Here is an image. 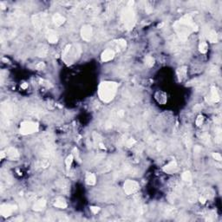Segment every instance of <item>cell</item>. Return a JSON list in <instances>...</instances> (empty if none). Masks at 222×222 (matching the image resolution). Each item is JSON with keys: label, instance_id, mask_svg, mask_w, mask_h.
Returning a JSON list of instances; mask_svg holds the SVG:
<instances>
[{"label": "cell", "instance_id": "6", "mask_svg": "<svg viewBox=\"0 0 222 222\" xmlns=\"http://www.w3.org/2000/svg\"><path fill=\"white\" fill-rule=\"evenodd\" d=\"M39 125L37 122H34L31 121H24L23 122H21L20 124V128H19V132L22 135H31L33 133H36L38 131Z\"/></svg>", "mask_w": 222, "mask_h": 222}, {"label": "cell", "instance_id": "4", "mask_svg": "<svg viewBox=\"0 0 222 222\" xmlns=\"http://www.w3.org/2000/svg\"><path fill=\"white\" fill-rule=\"evenodd\" d=\"M16 109L14 104L4 102L1 105V115H2V123L6 127L9 126L15 117Z\"/></svg>", "mask_w": 222, "mask_h": 222}, {"label": "cell", "instance_id": "31", "mask_svg": "<svg viewBox=\"0 0 222 222\" xmlns=\"http://www.w3.org/2000/svg\"><path fill=\"white\" fill-rule=\"evenodd\" d=\"M203 120H204L203 116L202 115H199L198 118H197V120H196V125L197 126H201L203 123Z\"/></svg>", "mask_w": 222, "mask_h": 222}, {"label": "cell", "instance_id": "17", "mask_svg": "<svg viewBox=\"0 0 222 222\" xmlns=\"http://www.w3.org/2000/svg\"><path fill=\"white\" fill-rule=\"evenodd\" d=\"M210 99H211V102H218L220 101V95H219V92H218V90L216 87L214 86H212L211 87V96H210Z\"/></svg>", "mask_w": 222, "mask_h": 222}, {"label": "cell", "instance_id": "20", "mask_svg": "<svg viewBox=\"0 0 222 222\" xmlns=\"http://www.w3.org/2000/svg\"><path fill=\"white\" fill-rule=\"evenodd\" d=\"M207 39L209 40L210 43H217L218 42V35H217V32L213 30L210 31L207 34Z\"/></svg>", "mask_w": 222, "mask_h": 222}, {"label": "cell", "instance_id": "41", "mask_svg": "<svg viewBox=\"0 0 222 222\" xmlns=\"http://www.w3.org/2000/svg\"><path fill=\"white\" fill-rule=\"evenodd\" d=\"M201 108H202V107H201L200 104H197V105L193 108V110H201Z\"/></svg>", "mask_w": 222, "mask_h": 222}, {"label": "cell", "instance_id": "34", "mask_svg": "<svg viewBox=\"0 0 222 222\" xmlns=\"http://www.w3.org/2000/svg\"><path fill=\"white\" fill-rule=\"evenodd\" d=\"M90 208V210L92 211V213H97L100 211V208H99L98 206H91Z\"/></svg>", "mask_w": 222, "mask_h": 222}, {"label": "cell", "instance_id": "40", "mask_svg": "<svg viewBox=\"0 0 222 222\" xmlns=\"http://www.w3.org/2000/svg\"><path fill=\"white\" fill-rule=\"evenodd\" d=\"M214 122H215L216 123H219V124H220V123H221V118H220V117H215V118H214Z\"/></svg>", "mask_w": 222, "mask_h": 222}, {"label": "cell", "instance_id": "39", "mask_svg": "<svg viewBox=\"0 0 222 222\" xmlns=\"http://www.w3.org/2000/svg\"><path fill=\"white\" fill-rule=\"evenodd\" d=\"M4 157H5V154H4V151H1V153H0V159H1V160H3Z\"/></svg>", "mask_w": 222, "mask_h": 222}, {"label": "cell", "instance_id": "14", "mask_svg": "<svg viewBox=\"0 0 222 222\" xmlns=\"http://www.w3.org/2000/svg\"><path fill=\"white\" fill-rule=\"evenodd\" d=\"M52 21H53V24L56 26H61V25L64 24V22H65V17L62 16L61 14H59V13H56L52 16Z\"/></svg>", "mask_w": 222, "mask_h": 222}, {"label": "cell", "instance_id": "23", "mask_svg": "<svg viewBox=\"0 0 222 222\" xmlns=\"http://www.w3.org/2000/svg\"><path fill=\"white\" fill-rule=\"evenodd\" d=\"M181 178H182V180L185 181V182H187V183H191L192 182V175H191V173L189 171H186V172H184L182 175H181Z\"/></svg>", "mask_w": 222, "mask_h": 222}, {"label": "cell", "instance_id": "32", "mask_svg": "<svg viewBox=\"0 0 222 222\" xmlns=\"http://www.w3.org/2000/svg\"><path fill=\"white\" fill-rule=\"evenodd\" d=\"M135 143V139H133V138H130V139H128V140L127 141L126 145H127V147L130 148V147H132Z\"/></svg>", "mask_w": 222, "mask_h": 222}, {"label": "cell", "instance_id": "11", "mask_svg": "<svg viewBox=\"0 0 222 222\" xmlns=\"http://www.w3.org/2000/svg\"><path fill=\"white\" fill-rule=\"evenodd\" d=\"M115 51L111 49H105L101 55V60L102 62H109L115 57Z\"/></svg>", "mask_w": 222, "mask_h": 222}, {"label": "cell", "instance_id": "33", "mask_svg": "<svg viewBox=\"0 0 222 222\" xmlns=\"http://www.w3.org/2000/svg\"><path fill=\"white\" fill-rule=\"evenodd\" d=\"M213 157L214 160H218V161H221L222 160L221 155V154H219V153H213Z\"/></svg>", "mask_w": 222, "mask_h": 222}, {"label": "cell", "instance_id": "9", "mask_svg": "<svg viewBox=\"0 0 222 222\" xmlns=\"http://www.w3.org/2000/svg\"><path fill=\"white\" fill-rule=\"evenodd\" d=\"M82 39L85 42H90L93 37V29L90 24H85L81 29Z\"/></svg>", "mask_w": 222, "mask_h": 222}, {"label": "cell", "instance_id": "35", "mask_svg": "<svg viewBox=\"0 0 222 222\" xmlns=\"http://www.w3.org/2000/svg\"><path fill=\"white\" fill-rule=\"evenodd\" d=\"M44 67H45V64H44V63H43V62H41V63L37 64V66H36L37 69H43Z\"/></svg>", "mask_w": 222, "mask_h": 222}, {"label": "cell", "instance_id": "8", "mask_svg": "<svg viewBox=\"0 0 222 222\" xmlns=\"http://www.w3.org/2000/svg\"><path fill=\"white\" fill-rule=\"evenodd\" d=\"M139 188H140L139 183L137 181L132 180H126L124 185H123L124 192L127 195H130V194H133V193H136L137 191L139 190Z\"/></svg>", "mask_w": 222, "mask_h": 222}, {"label": "cell", "instance_id": "36", "mask_svg": "<svg viewBox=\"0 0 222 222\" xmlns=\"http://www.w3.org/2000/svg\"><path fill=\"white\" fill-rule=\"evenodd\" d=\"M41 84H43V85H46V87H47V88L52 86V85L50 84V82H48V81H44V80H41Z\"/></svg>", "mask_w": 222, "mask_h": 222}, {"label": "cell", "instance_id": "12", "mask_svg": "<svg viewBox=\"0 0 222 222\" xmlns=\"http://www.w3.org/2000/svg\"><path fill=\"white\" fill-rule=\"evenodd\" d=\"M45 37L47 38L48 42L50 44H57L58 41V37L57 33L51 29H47L45 32Z\"/></svg>", "mask_w": 222, "mask_h": 222}, {"label": "cell", "instance_id": "25", "mask_svg": "<svg viewBox=\"0 0 222 222\" xmlns=\"http://www.w3.org/2000/svg\"><path fill=\"white\" fill-rule=\"evenodd\" d=\"M201 141L203 142V143L206 144V145H208V144H210L211 143V139H210V135H208V134H206V133H203L202 135H201Z\"/></svg>", "mask_w": 222, "mask_h": 222}, {"label": "cell", "instance_id": "15", "mask_svg": "<svg viewBox=\"0 0 222 222\" xmlns=\"http://www.w3.org/2000/svg\"><path fill=\"white\" fill-rule=\"evenodd\" d=\"M49 53V49L45 44H40L37 49V55L40 57H45Z\"/></svg>", "mask_w": 222, "mask_h": 222}, {"label": "cell", "instance_id": "13", "mask_svg": "<svg viewBox=\"0 0 222 222\" xmlns=\"http://www.w3.org/2000/svg\"><path fill=\"white\" fill-rule=\"evenodd\" d=\"M6 156H8L10 160H16L17 159L19 158V153L17 151V149L11 147L7 149V153H6Z\"/></svg>", "mask_w": 222, "mask_h": 222}, {"label": "cell", "instance_id": "7", "mask_svg": "<svg viewBox=\"0 0 222 222\" xmlns=\"http://www.w3.org/2000/svg\"><path fill=\"white\" fill-rule=\"evenodd\" d=\"M32 22H33L34 26L38 30L47 28V25L49 24L47 14L38 13V14H36V15L32 16Z\"/></svg>", "mask_w": 222, "mask_h": 222}, {"label": "cell", "instance_id": "19", "mask_svg": "<svg viewBox=\"0 0 222 222\" xmlns=\"http://www.w3.org/2000/svg\"><path fill=\"white\" fill-rule=\"evenodd\" d=\"M85 180H86V183H87L88 185H90V186L95 185V182H96L95 175H94V174H92V173H87Z\"/></svg>", "mask_w": 222, "mask_h": 222}, {"label": "cell", "instance_id": "18", "mask_svg": "<svg viewBox=\"0 0 222 222\" xmlns=\"http://www.w3.org/2000/svg\"><path fill=\"white\" fill-rule=\"evenodd\" d=\"M176 168H177V163H176L175 160H173V161L169 162L168 164H167L166 166L163 167V171H164V172H167V173H168V172H173L175 169H176Z\"/></svg>", "mask_w": 222, "mask_h": 222}, {"label": "cell", "instance_id": "27", "mask_svg": "<svg viewBox=\"0 0 222 222\" xmlns=\"http://www.w3.org/2000/svg\"><path fill=\"white\" fill-rule=\"evenodd\" d=\"M183 141H184V143H185L186 146H187L188 148H190L191 144H192V142H191L190 135H189V134L186 133V134L183 135Z\"/></svg>", "mask_w": 222, "mask_h": 222}, {"label": "cell", "instance_id": "28", "mask_svg": "<svg viewBox=\"0 0 222 222\" xmlns=\"http://www.w3.org/2000/svg\"><path fill=\"white\" fill-rule=\"evenodd\" d=\"M73 159H74V155H69V156L67 157V159H66L65 164H66V168H67V170H69L70 166H71V163H72V161H73Z\"/></svg>", "mask_w": 222, "mask_h": 222}, {"label": "cell", "instance_id": "3", "mask_svg": "<svg viewBox=\"0 0 222 222\" xmlns=\"http://www.w3.org/2000/svg\"><path fill=\"white\" fill-rule=\"evenodd\" d=\"M82 48L79 44H68L63 51V60L67 64H73L80 57Z\"/></svg>", "mask_w": 222, "mask_h": 222}, {"label": "cell", "instance_id": "26", "mask_svg": "<svg viewBox=\"0 0 222 222\" xmlns=\"http://www.w3.org/2000/svg\"><path fill=\"white\" fill-rule=\"evenodd\" d=\"M199 49H200V52H201L202 54H205L207 51V44H206V42L202 41L200 43V45H199Z\"/></svg>", "mask_w": 222, "mask_h": 222}, {"label": "cell", "instance_id": "2", "mask_svg": "<svg viewBox=\"0 0 222 222\" xmlns=\"http://www.w3.org/2000/svg\"><path fill=\"white\" fill-rule=\"evenodd\" d=\"M133 5L134 1H129L121 13V21L127 31H131L135 24V12Z\"/></svg>", "mask_w": 222, "mask_h": 222}, {"label": "cell", "instance_id": "16", "mask_svg": "<svg viewBox=\"0 0 222 222\" xmlns=\"http://www.w3.org/2000/svg\"><path fill=\"white\" fill-rule=\"evenodd\" d=\"M45 206H46V201L44 199H40L35 202L33 206V210L39 212V211H42L45 207Z\"/></svg>", "mask_w": 222, "mask_h": 222}, {"label": "cell", "instance_id": "5", "mask_svg": "<svg viewBox=\"0 0 222 222\" xmlns=\"http://www.w3.org/2000/svg\"><path fill=\"white\" fill-rule=\"evenodd\" d=\"M174 28H175V32L177 33L180 40L184 41V42L188 39V36L190 35L192 32H197L199 30V28H194V27H191V26L182 24L179 21H176L174 24Z\"/></svg>", "mask_w": 222, "mask_h": 222}, {"label": "cell", "instance_id": "37", "mask_svg": "<svg viewBox=\"0 0 222 222\" xmlns=\"http://www.w3.org/2000/svg\"><path fill=\"white\" fill-rule=\"evenodd\" d=\"M21 88H22L23 90H25V89H27V88H28V83H26V82H24L23 84H21Z\"/></svg>", "mask_w": 222, "mask_h": 222}, {"label": "cell", "instance_id": "22", "mask_svg": "<svg viewBox=\"0 0 222 222\" xmlns=\"http://www.w3.org/2000/svg\"><path fill=\"white\" fill-rule=\"evenodd\" d=\"M54 206L57 208H61V209H64L67 207V203L64 201L63 199H57L56 200L55 203H54Z\"/></svg>", "mask_w": 222, "mask_h": 222}, {"label": "cell", "instance_id": "21", "mask_svg": "<svg viewBox=\"0 0 222 222\" xmlns=\"http://www.w3.org/2000/svg\"><path fill=\"white\" fill-rule=\"evenodd\" d=\"M187 70H188V67L187 66H182L180 68L178 69L177 70V74H178V77H179V79L180 81L184 79L187 76Z\"/></svg>", "mask_w": 222, "mask_h": 222}, {"label": "cell", "instance_id": "24", "mask_svg": "<svg viewBox=\"0 0 222 222\" xmlns=\"http://www.w3.org/2000/svg\"><path fill=\"white\" fill-rule=\"evenodd\" d=\"M145 64L148 67H153L155 64V58L151 56H147L145 57Z\"/></svg>", "mask_w": 222, "mask_h": 222}, {"label": "cell", "instance_id": "29", "mask_svg": "<svg viewBox=\"0 0 222 222\" xmlns=\"http://www.w3.org/2000/svg\"><path fill=\"white\" fill-rule=\"evenodd\" d=\"M114 42H115L118 44V46L122 48V49H125L126 46H127V43H126V41L124 39H118V40H115Z\"/></svg>", "mask_w": 222, "mask_h": 222}, {"label": "cell", "instance_id": "38", "mask_svg": "<svg viewBox=\"0 0 222 222\" xmlns=\"http://www.w3.org/2000/svg\"><path fill=\"white\" fill-rule=\"evenodd\" d=\"M200 201H201V203H202V204L206 203V198H205L204 196H201V197L200 198Z\"/></svg>", "mask_w": 222, "mask_h": 222}, {"label": "cell", "instance_id": "30", "mask_svg": "<svg viewBox=\"0 0 222 222\" xmlns=\"http://www.w3.org/2000/svg\"><path fill=\"white\" fill-rule=\"evenodd\" d=\"M93 137H94L95 144H98V145H99V144L101 143V140H102V139H101V136H100L98 134H96L95 132H94V133H93Z\"/></svg>", "mask_w": 222, "mask_h": 222}, {"label": "cell", "instance_id": "1", "mask_svg": "<svg viewBox=\"0 0 222 222\" xmlns=\"http://www.w3.org/2000/svg\"><path fill=\"white\" fill-rule=\"evenodd\" d=\"M118 90V83L110 81L102 82L98 87V96L103 102H110L115 96Z\"/></svg>", "mask_w": 222, "mask_h": 222}, {"label": "cell", "instance_id": "10", "mask_svg": "<svg viewBox=\"0 0 222 222\" xmlns=\"http://www.w3.org/2000/svg\"><path fill=\"white\" fill-rule=\"evenodd\" d=\"M17 206L16 205H12V204H3L0 206V214L3 217H9L11 216L14 211L16 210Z\"/></svg>", "mask_w": 222, "mask_h": 222}]
</instances>
